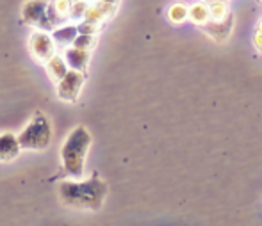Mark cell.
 Wrapping results in <instances>:
<instances>
[{
    "label": "cell",
    "mask_w": 262,
    "mask_h": 226,
    "mask_svg": "<svg viewBox=\"0 0 262 226\" xmlns=\"http://www.w3.org/2000/svg\"><path fill=\"white\" fill-rule=\"evenodd\" d=\"M209 9V16H210V21H221L232 13L230 11V6H228L227 0H220V2H212L207 6Z\"/></svg>",
    "instance_id": "14"
},
{
    "label": "cell",
    "mask_w": 262,
    "mask_h": 226,
    "mask_svg": "<svg viewBox=\"0 0 262 226\" xmlns=\"http://www.w3.org/2000/svg\"><path fill=\"white\" fill-rule=\"evenodd\" d=\"M88 9V2L86 0H79V2H72V9H70V18L72 20H80L84 18Z\"/></svg>",
    "instance_id": "18"
},
{
    "label": "cell",
    "mask_w": 262,
    "mask_h": 226,
    "mask_svg": "<svg viewBox=\"0 0 262 226\" xmlns=\"http://www.w3.org/2000/svg\"><path fill=\"white\" fill-rule=\"evenodd\" d=\"M52 143V125L50 120L43 112H36L32 120L27 123V127L18 135V144L24 150L43 151Z\"/></svg>",
    "instance_id": "3"
},
{
    "label": "cell",
    "mask_w": 262,
    "mask_h": 226,
    "mask_svg": "<svg viewBox=\"0 0 262 226\" xmlns=\"http://www.w3.org/2000/svg\"><path fill=\"white\" fill-rule=\"evenodd\" d=\"M73 48H79V50H86L90 52L91 48L97 45V39H95V36H86V34H77L75 39L72 41Z\"/></svg>",
    "instance_id": "16"
},
{
    "label": "cell",
    "mask_w": 262,
    "mask_h": 226,
    "mask_svg": "<svg viewBox=\"0 0 262 226\" xmlns=\"http://www.w3.org/2000/svg\"><path fill=\"white\" fill-rule=\"evenodd\" d=\"M84 82H86V73L68 70V73L57 82V96L62 102H75L79 98Z\"/></svg>",
    "instance_id": "4"
},
{
    "label": "cell",
    "mask_w": 262,
    "mask_h": 226,
    "mask_svg": "<svg viewBox=\"0 0 262 226\" xmlns=\"http://www.w3.org/2000/svg\"><path fill=\"white\" fill-rule=\"evenodd\" d=\"M31 52L38 61L41 62H49L50 59L55 55V45L47 32H34L31 36Z\"/></svg>",
    "instance_id": "5"
},
{
    "label": "cell",
    "mask_w": 262,
    "mask_h": 226,
    "mask_svg": "<svg viewBox=\"0 0 262 226\" xmlns=\"http://www.w3.org/2000/svg\"><path fill=\"white\" fill-rule=\"evenodd\" d=\"M70 2H79V0H70Z\"/></svg>",
    "instance_id": "23"
},
{
    "label": "cell",
    "mask_w": 262,
    "mask_h": 226,
    "mask_svg": "<svg viewBox=\"0 0 262 226\" xmlns=\"http://www.w3.org/2000/svg\"><path fill=\"white\" fill-rule=\"evenodd\" d=\"M187 18H189L194 25H200V27H204V25L210 20L207 6H205L204 2L191 6L189 9H187Z\"/></svg>",
    "instance_id": "12"
},
{
    "label": "cell",
    "mask_w": 262,
    "mask_h": 226,
    "mask_svg": "<svg viewBox=\"0 0 262 226\" xmlns=\"http://www.w3.org/2000/svg\"><path fill=\"white\" fill-rule=\"evenodd\" d=\"M98 25H93V24H88V21H82L80 25H77V32L79 34H86V36H95L98 32Z\"/></svg>",
    "instance_id": "19"
},
{
    "label": "cell",
    "mask_w": 262,
    "mask_h": 226,
    "mask_svg": "<svg viewBox=\"0 0 262 226\" xmlns=\"http://www.w3.org/2000/svg\"><path fill=\"white\" fill-rule=\"evenodd\" d=\"M168 18L171 24H184L187 20V7L180 2L173 4L168 9Z\"/></svg>",
    "instance_id": "15"
},
{
    "label": "cell",
    "mask_w": 262,
    "mask_h": 226,
    "mask_svg": "<svg viewBox=\"0 0 262 226\" xmlns=\"http://www.w3.org/2000/svg\"><path fill=\"white\" fill-rule=\"evenodd\" d=\"M91 146V134L86 127L79 125L68 134L61 148L62 169L72 176L73 180L82 178L84 175V161H86L88 150Z\"/></svg>",
    "instance_id": "2"
},
{
    "label": "cell",
    "mask_w": 262,
    "mask_h": 226,
    "mask_svg": "<svg viewBox=\"0 0 262 226\" xmlns=\"http://www.w3.org/2000/svg\"><path fill=\"white\" fill-rule=\"evenodd\" d=\"M45 64H47V72H49L50 79H52L55 84L68 73V66H66L64 59L59 57V55H54V57L50 59L49 62H45Z\"/></svg>",
    "instance_id": "11"
},
{
    "label": "cell",
    "mask_w": 262,
    "mask_h": 226,
    "mask_svg": "<svg viewBox=\"0 0 262 226\" xmlns=\"http://www.w3.org/2000/svg\"><path fill=\"white\" fill-rule=\"evenodd\" d=\"M253 45H255L257 50H262V20L257 24L255 32H253Z\"/></svg>",
    "instance_id": "20"
},
{
    "label": "cell",
    "mask_w": 262,
    "mask_h": 226,
    "mask_svg": "<svg viewBox=\"0 0 262 226\" xmlns=\"http://www.w3.org/2000/svg\"><path fill=\"white\" fill-rule=\"evenodd\" d=\"M77 32V25H66L61 29H54L52 32V41H57L59 45H72V41L75 39Z\"/></svg>",
    "instance_id": "13"
},
{
    "label": "cell",
    "mask_w": 262,
    "mask_h": 226,
    "mask_svg": "<svg viewBox=\"0 0 262 226\" xmlns=\"http://www.w3.org/2000/svg\"><path fill=\"white\" fill-rule=\"evenodd\" d=\"M260 4H262V0H260Z\"/></svg>",
    "instance_id": "25"
},
{
    "label": "cell",
    "mask_w": 262,
    "mask_h": 226,
    "mask_svg": "<svg viewBox=\"0 0 262 226\" xmlns=\"http://www.w3.org/2000/svg\"><path fill=\"white\" fill-rule=\"evenodd\" d=\"M64 62H66V66H68V70L86 73L88 64H90V52L79 50V48L72 47L64 52Z\"/></svg>",
    "instance_id": "9"
},
{
    "label": "cell",
    "mask_w": 262,
    "mask_h": 226,
    "mask_svg": "<svg viewBox=\"0 0 262 226\" xmlns=\"http://www.w3.org/2000/svg\"><path fill=\"white\" fill-rule=\"evenodd\" d=\"M20 144H18V137L14 134H0V162H11L18 157L20 153Z\"/></svg>",
    "instance_id": "10"
},
{
    "label": "cell",
    "mask_w": 262,
    "mask_h": 226,
    "mask_svg": "<svg viewBox=\"0 0 262 226\" xmlns=\"http://www.w3.org/2000/svg\"><path fill=\"white\" fill-rule=\"evenodd\" d=\"M98 2H105V4H113V6H116L120 0H98Z\"/></svg>",
    "instance_id": "21"
},
{
    "label": "cell",
    "mask_w": 262,
    "mask_h": 226,
    "mask_svg": "<svg viewBox=\"0 0 262 226\" xmlns=\"http://www.w3.org/2000/svg\"><path fill=\"white\" fill-rule=\"evenodd\" d=\"M114 13H116V6L105 4V2H97V4H93V6H88L86 14H84V21L100 27V25L104 24L105 20H109Z\"/></svg>",
    "instance_id": "8"
},
{
    "label": "cell",
    "mask_w": 262,
    "mask_h": 226,
    "mask_svg": "<svg viewBox=\"0 0 262 226\" xmlns=\"http://www.w3.org/2000/svg\"><path fill=\"white\" fill-rule=\"evenodd\" d=\"M52 7H54L55 14H57L62 21H64L66 18H70V9H72V2H70V0H54Z\"/></svg>",
    "instance_id": "17"
},
{
    "label": "cell",
    "mask_w": 262,
    "mask_h": 226,
    "mask_svg": "<svg viewBox=\"0 0 262 226\" xmlns=\"http://www.w3.org/2000/svg\"><path fill=\"white\" fill-rule=\"evenodd\" d=\"M212 2H220V0H204L205 6H209V4H212Z\"/></svg>",
    "instance_id": "22"
},
{
    "label": "cell",
    "mask_w": 262,
    "mask_h": 226,
    "mask_svg": "<svg viewBox=\"0 0 262 226\" xmlns=\"http://www.w3.org/2000/svg\"><path fill=\"white\" fill-rule=\"evenodd\" d=\"M260 54H262V50H260Z\"/></svg>",
    "instance_id": "24"
},
{
    "label": "cell",
    "mask_w": 262,
    "mask_h": 226,
    "mask_svg": "<svg viewBox=\"0 0 262 226\" xmlns=\"http://www.w3.org/2000/svg\"><path fill=\"white\" fill-rule=\"evenodd\" d=\"M107 184L98 175L88 180H64L59 184V199L70 209L100 210L107 196Z\"/></svg>",
    "instance_id": "1"
},
{
    "label": "cell",
    "mask_w": 262,
    "mask_h": 226,
    "mask_svg": "<svg viewBox=\"0 0 262 226\" xmlns=\"http://www.w3.org/2000/svg\"><path fill=\"white\" fill-rule=\"evenodd\" d=\"M204 32L209 36L210 39H214L216 43H225L232 34V29H234V13L228 14L225 20L221 21H207L204 25Z\"/></svg>",
    "instance_id": "7"
},
{
    "label": "cell",
    "mask_w": 262,
    "mask_h": 226,
    "mask_svg": "<svg viewBox=\"0 0 262 226\" xmlns=\"http://www.w3.org/2000/svg\"><path fill=\"white\" fill-rule=\"evenodd\" d=\"M47 7H49V0H29L21 7V20L27 25H34L39 29L45 20Z\"/></svg>",
    "instance_id": "6"
}]
</instances>
